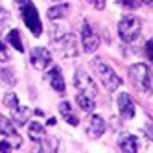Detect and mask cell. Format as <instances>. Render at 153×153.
<instances>
[{
  "label": "cell",
  "instance_id": "obj_19",
  "mask_svg": "<svg viewBox=\"0 0 153 153\" xmlns=\"http://www.w3.org/2000/svg\"><path fill=\"white\" fill-rule=\"evenodd\" d=\"M28 116H30V109L28 107H17L15 111H13V120L19 124V126H24L28 122Z\"/></svg>",
  "mask_w": 153,
  "mask_h": 153
},
{
  "label": "cell",
  "instance_id": "obj_29",
  "mask_svg": "<svg viewBox=\"0 0 153 153\" xmlns=\"http://www.w3.org/2000/svg\"><path fill=\"white\" fill-rule=\"evenodd\" d=\"M48 126H56V118H50L48 120Z\"/></svg>",
  "mask_w": 153,
  "mask_h": 153
},
{
  "label": "cell",
  "instance_id": "obj_12",
  "mask_svg": "<svg viewBox=\"0 0 153 153\" xmlns=\"http://www.w3.org/2000/svg\"><path fill=\"white\" fill-rule=\"evenodd\" d=\"M118 146L122 153H138V138L131 133H124L118 137Z\"/></svg>",
  "mask_w": 153,
  "mask_h": 153
},
{
  "label": "cell",
  "instance_id": "obj_16",
  "mask_svg": "<svg viewBox=\"0 0 153 153\" xmlns=\"http://www.w3.org/2000/svg\"><path fill=\"white\" fill-rule=\"evenodd\" d=\"M67 11H68V6L67 4H56V6H52L48 11H46V15H48L50 20H59V19L65 17V13H67Z\"/></svg>",
  "mask_w": 153,
  "mask_h": 153
},
{
  "label": "cell",
  "instance_id": "obj_18",
  "mask_svg": "<svg viewBox=\"0 0 153 153\" xmlns=\"http://www.w3.org/2000/svg\"><path fill=\"white\" fill-rule=\"evenodd\" d=\"M7 42L11 45L17 52H24V45H22V41H20V33H19V30H11L7 33Z\"/></svg>",
  "mask_w": 153,
  "mask_h": 153
},
{
  "label": "cell",
  "instance_id": "obj_5",
  "mask_svg": "<svg viewBox=\"0 0 153 153\" xmlns=\"http://www.w3.org/2000/svg\"><path fill=\"white\" fill-rule=\"evenodd\" d=\"M74 85H76V89H78V92H81V94L89 96V98H94V100H96V94H98L96 83H94V79H92L87 72H83V70H76Z\"/></svg>",
  "mask_w": 153,
  "mask_h": 153
},
{
  "label": "cell",
  "instance_id": "obj_11",
  "mask_svg": "<svg viewBox=\"0 0 153 153\" xmlns=\"http://www.w3.org/2000/svg\"><path fill=\"white\" fill-rule=\"evenodd\" d=\"M118 111H120V116L124 120H131L135 116V103L127 92H122L118 96Z\"/></svg>",
  "mask_w": 153,
  "mask_h": 153
},
{
  "label": "cell",
  "instance_id": "obj_17",
  "mask_svg": "<svg viewBox=\"0 0 153 153\" xmlns=\"http://www.w3.org/2000/svg\"><path fill=\"white\" fill-rule=\"evenodd\" d=\"M76 102H78L79 109L85 113H91L92 109H94V98H89V96H85L81 92H78V96H76Z\"/></svg>",
  "mask_w": 153,
  "mask_h": 153
},
{
  "label": "cell",
  "instance_id": "obj_23",
  "mask_svg": "<svg viewBox=\"0 0 153 153\" xmlns=\"http://www.w3.org/2000/svg\"><path fill=\"white\" fill-rule=\"evenodd\" d=\"M9 20H11V19H9V13L4 11V9H0V28H4Z\"/></svg>",
  "mask_w": 153,
  "mask_h": 153
},
{
  "label": "cell",
  "instance_id": "obj_24",
  "mask_svg": "<svg viewBox=\"0 0 153 153\" xmlns=\"http://www.w3.org/2000/svg\"><path fill=\"white\" fill-rule=\"evenodd\" d=\"M9 59V56H7V50L4 48V45L0 42V63H6Z\"/></svg>",
  "mask_w": 153,
  "mask_h": 153
},
{
  "label": "cell",
  "instance_id": "obj_22",
  "mask_svg": "<svg viewBox=\"0 0 153 153\" xmlns=\"http://www.w3.org/2000/svg\"><path fill=\"white\" fill-rule=\"evenodd\" d=\"M114 2H118L120 7H126V9H137L140 6L137 0H114Z\"/></svg>",
  "mask_w": 153,
  "mask_h": 153
},
{
  "label": "cell",
  "instance_id": "obj_6",
  "mask_svg": "<svg viewBox=\"0 0 153 153\" xmlns=\"http://www.w3.org/2000/svg\"><path fill=\"white\" fill-rule=\"evenodd\" d=\"M0 135L6 137V142L11 148H20L22 146V138H20V135L17 133L13 122L7 116H0Z\"/></svg>",
  "mask_w": 153,
  "mask_h": 153
},
{
  "label": "cell",
  "instance_id": "obj_1",
  "mask_svg": "<svg viewBox=\"0 0 153 153\" xmlns=\"http://www.w3.org/2000/svg\"><path fill=\"white\" fill-rule=\"evenodd\" d=\"M91 67H92V70L96 72V76L100 78V81L103 83V87L109 92H114L118 87L122 85V78H120V76L109 67V65H105L102 59H92Z\"/></svg>",
  "mask_w": 153,
  "mask_h": 153
},
{
  "label": "cell",
  "instance_id": "obj_21",
  "mask_svg": "<svg viewBox=\"0 0 153 153\" xmlns=\"http://www.w3.org/2000/svg\"><path fill=\"white\" fill-rule=\"evenodd\" d=\"M4 105L9 107L11 111H15V109L19 107V98H17V94H15V92H7V94L4 96Z\"/></svg>",
  "mask_w": 153,
  "mask_h": 153
},
{
  "label": "cell",
  "instance_id": "obj_3",
  "mask_svg": "<svg viewBox=\"0 0 153 153\" xmlns=\"http://www.w3.org/2000/svg\"><path fill=\"white\" fill-rule=\"evenodd\" d=\"M129 79L142 92L151 91V72L146 63H135L129 67Z\"/></svg>",
  "mask_w": 153,
  "mask_h": 153
},
{
  "label": "cell",
  "instance_id": "obj_27",
  "mask_svg": "<svg viewBox=\"0 0 153 153\" xmlns=\"http://www.w3.org/2000/svg\"><path fill=\"white\" fill-rule=\"evenodd\" d=\"M146 53H148V59L151 61V59H153V53H151V41L146 42Z\"/></svg>",
  "mask_w": 153,
  "mask_h": 153
},
{
  "label": "cell",
  "instance_id": "obj_15",
  "mask_svg": "<svg viewBox=\"0 0 153 153\" xmlns=\"http://www.w3.org/2000/svg\"><path fill=\"white\" fill-rule=\"evenodd\" d=\"M28 137L33 140V142H39L46 137V131H45V126L39 124V122H31L30 127H28Z\"/></svg>",
  "mask_w": 153,
  "mask_h": 153
},
{
  "label": "cell",
  "instance_id": "obj_30",
  "mask_svg": "<svg viewBox=\"0 0 153 153\" xmlns=\"http://www.w3.org/2000/svg\"><path fill=\"white\" fill-rule=\"evenodd\" d=\"M140 2H144V4H151V0H140Z\"/></svg>",
  "mask_w": 153,
  "mask_h": 153
},
{
  "label": "cell",
  "instance_id": "obj_13",
  "mask_svg": "<svg viewBox=\"0 0 153 153\" xmlns=\"http://www.w3.org/2000/svg\"><path fill=\"white\" fill-rule=\"evenodd\" d=\"M46 78H48V81H50V85H52V89L56 91L57 94H65V79H63L61 70H59L57 67H53Z\"/></svg>",
  "mask_w": 153,
  "mask_h": 153
},
{
  "label": "cell",
  "instance_id": "obj_2",
  "mask_svg": "<svg viewBox=\"0 0 153 153\" xmlns=\"http://www.w3.org/2000/svg\"><path fill=\"white\" fill-rule=\"evenodd\" d=\"M17 6H19L20 15H22V19H24L26 28H28L35 37H39V35L42 33V24H41L37 7L31 4V0H17Z\"/></svg>",
  "mask_w": 153,
  "mask_h": 153
},
{
  "label": "cell",
  "instance_id": "obj_26",
  "mask_svg": "<svg viewBox=\"0 0 153 153\" xmlns=\"http://www.w3.org/2000/svg\"><path fill=\"white\" fill-rule=\"evenodd\" d=\"M0 151H2V153H11V146H9L6 140H2V142H0Z\"/></svg>",
  "mask_w": 153,
  "mask_h": 153
},
{
  "label": "cell",
  "instance_id": "obj_20",
  "mask_svg": "<svg viewBox=\"0 0 153 153\" xmlns=\"http://www.w3.org/2000/svg\"><path fill=\"white\" fill-rule=\"evenodd\" d=\"M0 81L2 83H7V85H15L17 79H15V74L11 68H2L0 70Z\"/></svg>",
  "mask_w": 153,
  "mask_h": 153
},
{
  "label": "cell",
  "instance_id": "obj_10",
  "mask_svg": "<svg viewBox=\"0 0 153 153\" xmlns=\"http://www.w3.org/2000/svg\"><path fill=\"white\" fill-rule=\"evenodd\" d=\"M85 133L91 138H100L105 133V120L100 114H91L85 124Z\"/></svg>",
  "mask_w": 153,
  "mask_h": 153
},
{
  "label": "cell",
  "instance_id": "obj_25",
  "mask_svg": "<svg viewBox=\"0 0 153 153\" xmlns=\"http://www.w3.org/2000/svg\"><path fill=\"white\" fill-rule=\"evenodd\" d=\"M89 2H91L96 9H103V7H105V0H89Z\"/></svg>",
  "mask_w": 153,
  "mask_h": 153
},
{
  "label": "cell",
  "instance_id": "obj_9",
  "mask_svg": "<svg viewBox=\"0 0 153 153\" xmlns=\"http://www.w3.org/2000/svg\"><path fill=\"white\" fill-rule=\"evenodd\" d=\"M30 61H31V67L37 68V70H45L52 65V53L48 48H42V46H37L31 50L30 53Z\"/></svg>",
  "mask_w": 153,
  "mask_h": 153
},
{
  "label": "cell",
  "instance_id": "obj_28",
  "mask_svg": "<svg viewBox=\"0 0 153 153\" xmlns=\"http://www.w3.org/2000/svg\"><path fill=\"white\" fill-rule=\"evenodd\" d=\"M146 137H148V138L151 140V127H149V124L146 126Z\"/></svg>",
  "mask_w": 153,
  "mask_h": 153
},
{
  "label": "cell",
  "instance_id": "obj_14",
  "mask_svg": "<svg viewBox=\"0 0 153 153\" xmlns=\"http://www.w3.org/2000/svg\"><path fill=\"white\" fill-rule=\"evenodd\" d=\"M59 113H61V116L67 120L70 126H78L79 124V120H78V116L74 114V111H72V107H70L68 102H61L59 103Z\"/></svg>",
  "mask_w": 153,
  "mask_h": 153
},
{
  "label": "cell",
  "instance_id": "obj_7",
  "mask_svg": "<svg viewBox=\"0 0 153 153\" xmlns=\"http://www.w3.org/2000/svg\"><path fill=\"white\" fill-rule=\"evenodd\" d=\"M81 46L87 53H92L98 46H100V37L91 26L89 20H83V28H81Z\"/></svg>",
  "mask_w": 153,
  "mask_h": 153
},
{
  "label": "cell",
  "instance_id": "obj_8",
  "mask_svg": "<svg viewBox=\"0 0 153 153\" xmlns=\"http://www.w3.org/2000/svg\"><path fill=\"white\" fill-rule=\"evenodd\" d=\"M59 48V53L63 57H74L78 56V37H76L74 33H65L61 35L57 41H53Z\"/></svg>",
  "mask_w": 153,
  "mask_h": 153
},
{
  "label": "cell",
  "instance_id": "obj_4",
  "mask_svg": "<svg viewBox=\"0 0 153 153\" xmlns=\"http://www.w3.org/2000/svg\"><path fill=\"white\" fill-rule=\"evenodd\" d=\"M142 30V20L135 15H126L118 22V35L124 42H133Z\"/></svg>",
  "mask_w": 153,
  "mask_h": 153
}]
</instances>
